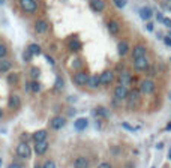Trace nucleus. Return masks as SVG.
<instances>
[{
	"label": "nucleus",
	"instance_id": "nucleus-46",
	"mask_svg": "<svg viewBox=\"0 0 171 168\" xmlns=\"http://www.w3.org/2000/svg\"><path fill=\"white\" fill-rule=\"evenodd\" d=\"M3 117V111H2V108H0V119Z\"/></svg>",
	"mask_w": 171,
	"mask_h": 168
},
{
	"label": "nucleus",
	"instance_id": "nucleus-14",
	"mask_svg": "<svg viewBox=\"0 0 171 168\" xmlns=\"http://www.w3.org/2000/svg\"><path fill=\"white\" fill-rule=\"evenodd\" d=\"M20 105H21V99H20V96L18 95H11L9 96V101H8V107L11 108V110H17V108H20Z\"/></svg>",
	"mask_w": 171,
	"mask_h": 168
},
{
	"label": "nucleus",
	"instance_id": "nucleus-42",
	"mask_svg": "<svg viewBox=\"0 0 171 168\" xmlns=\"http://www.w3.org/2000/svg\"><path fill=\"white\" fill-rule=\"evenodd\" d=\"M147 30H149V32H152V30H153V24H150V23L147 24Z\"/></svg>",
	"mask_w": 171,
	"mask_h": 168
},
{
	"label": "nucleus",
	"instance_id": "nucleus-20",
	"mask_svg": "<svg viewBox=\"0 0 171 168\" xmlns=\"http://www.w3.org/2000/svg\"><path fill=\"white\" fill-rule=\"evenodd\" d=\"M12 69V63L8 59H0V74L2 72H8Z\"/></svg>",
	"mask_w": 171,
	"mask_h": 168
},
{
	"label": "nucleus",
	"instance_id": "nucleus-33",
	"mask_svg": "<svg viewBox=\"0 0 171 168\" xmlns=\"http://www.w3.org/2000/svg\"><path fill=\"white\" fill-rule=\"evenodd\" d=\"M113 2H114V3H116V6H117V8H120V9L126 5V0H113Z\"/></svg>",
	"mask_w": 171,
	"mask_h": 168
},
{
	"label": "nucleus",
	"instance_id": "nucleus-24",
	"mask_svg": "<svg viewBox=\"0 0 171 168\" xmlns=\"http://www.w3.org/2000/svg\"><path fill=\"white\" fill-rule=\"evenodd\" d=\"M98 86H99V77H98V75H90V77H89V81H87V87L96 89Z\"/></svg>",
	"mask_w": 171,
	"mask_h": 168
},
{
	"label": "nucleus",
	"instance_id": "nucleus-12",
	"mask_svg": "<svg viewBox=\"0 0 171 168\" xmlns=\"http://www.w3.org/2000/svg\"><path fill=\"white\" fill-rule=\"evenodd\" d=\"M47 30H48V23L45 20H38L35 23V32L36 33L42 35V33H47Z\"/></svg>",
	"mask_w": 171,
	"mask_h": 168
},
{
	"label": "nucleus",
	"instance_id": "nucleus-49",
	"mask_svg": "<svg viewBox=\"0 0 171 168\" xmlns=\"http://www.w3.org/2000/svg\"><path fill=\"white\" fill-rule=\"evenodd\" d=\"M170 101H171V92H170Z\"/></svg>",
	"mask_w": 171,
	"mask_h": 168
},
{
	"label": "nucleus",
	"instance_id": "nucleus-17",
	"mask_svg": "<svg viewBox=\"0 0 171 168\" xmlns=\"http://www.w3.org/2000/svg\"><path fill=\"white\" fill-rule=\"evenodd\" d=\"M90 8L95 12H101L105 9V2L104 0H90Z\"/></svg>",
	"mask_w": 171,
	"mask_h": 168
},
{
	"label": "nucleus",
	"instance_id": "nucleus-38",
	"mask_svg": "<svg viewBox=\"0 0 171 168\" xmlns=\"http://www.w3.org/2000/svg\"><path fill=\"white\" fill-rule=\"evenodd\" d=\"M162 23L165 24L167 27H170V29H171V20H170V18H164V21H162Z\"/></svg>",
	"mask_w": 171,
	"mask_h": 168
},
{
	"label": "nucleus",
	"instance_id": "nucleus-50",
	"mask_svg": "<svg viewBox=\"0 0 171 168\" xmlns=\"http://www.w3.org/2000/svg\"><path fill=\"white\" fill-rule=\"evenodd\" d=\"M0 167H2V159H0Z\"/></svg>",
	"mask_w": 171,
	"mask_h": 168
},
{
	"label": "nucleus",
	"instance_id": "nucleus-22",
	"mask_svg": "<svg viewBox=\"0 0 171 168\" xmlns=\"http://www.w3.org/2000/svg\"><path fill=\"white\" fill-rule=\"evenodd\" d=\"M119 83H120V86H125L126 87V84L132 83V77L128 74V72H123V74L120 75V78H119Z\"/></svg>",
	"mask_w": 171,
	"mask_h": 168
},
{
	"label": "nucleus",
	"instance_id": "nucleus-43",
	"mask_svg": "<svg viewBox=\"0 0 171 168\" xmlns=\"http://www.w3.org/2000/svg\"><path fill=\"white\" fill-rule=\"evenodd\" d=\"M24 90H26V92H29V90H30V83H27L26 86H24Z\"/></svg>",
	"mask_w": 171,
	"mask_h": 168
},
{
	"label": "nucleus",
	"instance_id": "nucleus-47",
	"mask_svg": "<svg viewBox=\"0 0 171 168\" xmlns=\"http://www.w3.org/2000/svg\"><path fill=\"white\" fill-rule=\"evenodd\" d=\"M168 158H170V159H171V150H170V153H168Z\"/></svg>",
	"mask_w": 171,
	"mask_h": 168
},
{
	"label": "nucleus",
	"instance_id": "nucleus-10",
	"mask_svg": "<svg viewBox=\"0 0 171 168\" xmlns=\"http://www.w3.org/2000/svg\"><path fill=\"white\" fill-rule=\"evenodd\" d=\"M107 29H108V32H110L113 36H117L119 32H120V24H119L116 20H110V21L107 23Z\"/></svg>",
	"mask_w": 171,
	"mask_h": 168
},
{
	"label": "nucleus",
	"instance_id": "nucleus-19",
	"mask_svg": "<svg viewBox=\"0 0 171 168\" xmlns=\"http://www.w3.org/2000/svg\"><path fill=\"white\" fill-rule=\"evenodd\" d=\"M47 137H48V132L45 129H39L33 134V140L35 143H41V141H47Z\"/></svg>",
	"mask_w": 171,
	"mask_h": 168
},
{
	"label": "nucleus",
	"instance_id": "nucleus-8",
	"mask_svg": "<svg viewBox=\"0 0 171 168\" xmlns=\"http://www.w3.org/2000/svg\"><path fill=\"white\" fill-rule=\"evenodd\" d=\"M146 51H147V48H146V45L143 44H137L134 47V50H132V59H140V57H144L146 56Z\"/></svg>",
	"mask_w": 171,
	"mask_h": 168
},
{
	"label": "nucleus",
	"instance_id": "nucleus-27",
	"mask_svg": "<svg viewBox=\"0 0 171 168\" xmlns=\"http://www.w3.org/2000/svg\"><path fill=\"white\" fill-rule=\"evenodd\" d=\"M30 90H32L33 93H38V92L41 90V84H39V81H38V80L30 81Z\"/></svg>",
	"mask_w": 171,
	"mask_h": 168
},
{
	"label": "nucleus",
	"instance_id": "nucleus-1",
	"mask_svg": "<svg viewBox=\"0 0 171 168\" xmlns=\"http://www.w3.org/2000/svg\"><path fill=\"white\" fill-rule=\"evenodd\" d=\"M17 155H18L21 159H29V158H30L32 149H30V146H29L26 141H21L18 146H17Z\"/></svg>",
	"mask_w": 171,
	"mask_h": 168
},
{
	"label": "nucleus",
	"instance_id": "nucleus-25",
	"mask_svg": "<svg viewBox=\"0 0 171 168\" xmlns=\"http://www.w3.org/2000/svg\"><path fill=\"white\" fill-rule=\"evenodd\" d=\"M27 50L30 51V54H32V56H39V54L42 53L41 47H39L38 44H30V45L27 47Z\"/></svg>",
	"mask_w": 171,
	"mask_h": 168
},
{
	"label": "nucleus",
	"instance_id": "nucleus-41",
	"mask_svg": "<svg viewBox=\"0 0 171 168\" xmlns=\"http://www.w3.org/2000/svg\"><path fill=\"white\" fill-rule=\"evenodd\" d=\"M45 59H47V62L50 63V65H54V60H53V59H51L50 56H45Z\"/></svg>",
	"mask_w": 171,
	"mask_h": 168
},
{
	"label": "nucleus",
	"instance_id": "nucleus-40",
	"mask_svg": "<svg viewBox=\"0 0 171 168\" xmlns=\"http://www.w3.org/2000/svg\"><path fill=\"white\" fill-rule=\"evenodd\" d=\"M8 168H21V165H20V164H17V162H12V164H9V165H8Z\"/></svg>",
	"mask_w": 171,
	"mask_h": 168
},
{
	"label": "nucleus",
	"instance_id": "nucleus-37",
	"mask_svg": "<svg viewBox=\"0 0 171 168\" xmlns=\"http://www.w3.org/2000/svg\"><path fill=\"white\" fill-rule=\"evenodd\" d=\"M164 42H165L167 47H171V38H170V36H165V38H164Z\"/></svg>",
	"mask_w": 171,
	"mask_h": 168
},
{
	"label": "nucleus",
	"instance_id": "nucleus-44",
	"mask_svg": "<svg viewBox=\"0 0 171 168\" xmlns=\"http://www.w3.org/2000/svg\"><path fill=\"white\" fill-rule=\"evenodd\" d=\"M165 131H171V122L167 125V128H165Z\"/></svg>",
	"mask_w": 171,
	"mask_h": 168
},
{
	"label": "nucleus",
	"instance_id": "nucleus-39",
	"mask_svg": "<svg viewBox=\"0 0 171 168\" xmlns=\"http://www.w3.org/2000/svg\"><path fill=\"white\" fill-rule=\"evenodd\" d=\"M164 18H165V17L162 15V12H158V14H156V20H158V21H161V23H162V21H164Z\"/></svg>",
	"mask_w": 171,
	"mask_h": 168
},
{
	"label": "nucleus",
	"instance_id": "nucleus-48",
	"mask_svg": "<svg viewBox=\"0 0 171 168\" xmlns=\"http://www.w3.org/2000/svg\"><path fill=\"white\" fill-rule=\"evenodd\" d=\"M3 2H5V0H0V5H3Z\"/></svg>",
	"mask_w": 171,
	"mask_h": 168
},
{
	"label": "nucleus",
	"instance_id": "nucleus-21",
	"mask_svg": "<svg viewBox=\"0 0 171 168\" xmlns=\"http://www.w3.org/2000/svg\"><path fill=\"white\" fill-rule=\"evenodd\" d=\"M68 47H69V50H71V51H80V50H81V47H83V44H81L78 39H72V41H69Z\"/></svg>",
	"mask_w": 171,
	"mask_h": 168
},
{
	"label": "nucleus",
	"instance_id": "nucleus-26",
	"mask_svg": "<svg viewBox=\"0 0 171 168\" xmlns=\"http://www.w3.org/2000/svg\"><path fill=\"white\" fill-rule=\"evenodd\" d=\"M93 114L99 116V117H108V116H110L108 110H107V108H104V107H98V108L93 111Z\"/></svg>",
	"mask_w": 171,
	"mask_h": 168
},
{
	"label": "nucleus",
	"instance_id": "nucleus-28",
	"mask_svg": "<svg viewBox=\"0 0 171 168\" xmlns=\"http://www.w3.org/2000/svg\"><path fill=\"white\" fill-rule=\"evenodd\" d=\"M161 8L164 11H170L171 12V0H162V2H161Z\"/></svg>",
	"mask_w": 171,
	"mask_h": 168
},
{
	"label": "nucleus",
	"instance_id": "nucleus-31",
	"mask_svg": "<svg viewBox=\"0 0 171 168\" xmlns=\"http://www.w3.org/2000/svg\"><path fill=\"white\" fill-rule=\"evenodd\" d=\"M30 75H32V77L36 80V78L41 75V71H39V68H32V69H30Z\"/></svg>",
	"mask_w": 171,
	"mask_h": 168
},
{
	"label": "nucleus",
	"instance_id": "nucleus-2",
	"mask_svg": "<svg viewBox=\"0 0 171 168\" xmlns=\"http://www.w3.org/2000/svg\"><path fill=\"white\" fill-rule=\"evenodd\" d=\"M20 6H21V9L24 12H27V14H33L38 9L36 0H20Z\"/></svg>",
	"mask_w": 171,
	"mask_h": 168
},
{
	"label": "nucleus",
	"instance_id": "nucleus-34",
	"mask_svg": "<svg viewBox=\"0 0 171 168\" xmlns=\"http://www.w3.org/2000/svg\"><path fill=\"white\" fill-rule=\"evenodd\" d=\"M23 57H24V60H26V62H29V60H32L30 57H32V54H30V51L27 50V51H24L23 53Z\"/></svg>",
	"mask_w": 171,
	"mask_h": 168
},
{
	"label": "nucleus",
	"instance_id": "nucleus-11",
	"mask_svg": "<svg viewBox=\"0 0 171 168\" xmlns=\"http://www.w3.org/2000/svg\"><path fill=\"white\" fill-rule=\"evenodd\" d=\"M126 101H128V105L129 107H132V105H135L138 101H140V92L138 90H131L129 93H128V98H126Z\"/></svg>",
	"mask_w": 171,
	"mask_h": 168
},
{
	"label": "nucleus",
	"instance_id": "nucleus-29",
	"mask_svg": "<svg viewBox=\"0 0 171 168\" xmlns=\"http://www.w3.org/2000/svg\"><path fill=\"white\" fill-rule=\"evenodd\" d=\"M6 54H8V48H6V45L0 44V59H5Z\"/></svg>",
	"mask_w": 171,
	"mask_h": 168
},
{
	"label": "nucleus",
	"instance_id": "nucleus-16",
	"mask_svg": "<svg viewBox=\"0 0 171 168\" xmlns=\"http://www.w3.org/2000/svg\"><path fill=\"white\" fill-rule=\"evenodd\" d=\"M87 125H89V120H87L86 117H78L75 122H74V128H75L77 131H84V129L87 128Z\"/></svg>",
	"mask_w": 171,
	"mask_h": 168
},
{
	"label": "nucleus",
	"instance_id": "nucleus-13",
	"mask_svg": "<svg viewBox=\"0 0 171 168\" xmlns=\"http://www.w3.org/2000/svg\"><path fill=\"white\" fill-rule=\"evenodd\" d=\"M47 150H48V143H47V141H41V143H36V144H35V153H36V155L42 156V155L47 153Z\"/></svg>",
	"mask_w": 171,
	"mask_h": 168
},
{
	"label": "nucleus",
	"instance_id": "nucleus-5",
	"mask_svg": "<svg viewBox=\"0 0 171 168\" xmlns=\"http://www.w3.org/2000/svg\"><path fill=\"white\" fill-rule=\"evenodd\" d=\"M65 125H66V119L62 117V116H56V117H53V119H51V122H50V126H51V129H54V131L62 129Z\"/></svg>",
	"mask_w": 171,
	"mask_h": 168
},
{
	"label": "nucleus",
	"instance_id": "nucleus-30",
	"mask_svg": "<svg viewBox=\"0 0 171 168\" xmlns=\"http://www.w3.org/2000/svg\"><path fill=\"white\" fill-rule=\"evenodd\" d=\"M63 86H65L63 78H62V77H57V78H56V90H62Z\"/></svg>",
	"mask_w": 171,
	"mask_h": 168
},
{
	"label": "nucleus",
	"instance_id": "nucleus-45",
	"mask_svg": "<svg viewBox=\"0 0 171 168\" xmlns=\"http://www.w3.org/2000/svg\"><path fill=\"white\" fill-rule=\"evenodd\" d=\"M35 168H44V167H42V165H39V164H36V165H35Z\"/></svg>",
	"mask_w": 171,
	"mask_h": 168
},
{
	"label": "nucleus",
	"instance_id": "nucleus-6",
	"mask_svg": "<svg viewBox=\"0 0 171 168\" xmlns=\"http://www.w3.org/2000/svg\"><path fill=\"white\" fill-rule=\"evenodd\" d=\"M128 93H129V90L125 87V86H117L116 89H114V98L117 99V101H123V99H126L128 98Z\"/></svg>",
	"mask_w": 171,
	"mask_h": 168
},
{
	"label": "nucleus",
	"instance_id": "nucleus-18",
	"mask_svg": "<svg viewBox=\"0 0 171 168\" xmlns=\"http://www.w3.org/2000/svg\"><path fill=\"white\" fill-rule=\"evenodd\" d=\"M152 15H153V11H152V8H149V6H143V8L140 9V17H141L144 21H149V20L152 18Z\"/></svg>",
	"mask_w": 171,
	"mask_h": 168
},
{
	"label": "nucleus",
	"instance_id": "nucleus-23",
	"mask_svg": "<svg viewBox=\"0 0 171 168\" xmlns=\"http://www.w3.org/2000/svg\"><path fill=\"white\" fill-rule=\"evenodd\" d=\"M117 50H119V54H120V56H125V54L128 53V50H129V44H128L126 41H122V42H119V45H117Z\"/></svg>",
	"mask_w": 171,
	"mask_h": 168
},
{
	"label": "nucleus",
	"instance_id": "nucleus-3",
	"mask_svg": "<svg viewBox=\"0 0 171 168\" xmlns=\"http://www.w3.org/2000/svg\"><path fill=\"white\" fill-rule=\"evenodd\" d=\"M89 74L87 72H83V71H78L74 74V77H72V80H74V83L77 86H87V81H89Z\"/></svg>",
	"mask_w": 171,
	"mask_h": 168
},
{
	"label": "nucleus",
	"instance_id": "nucleus-4",
	"mask_svg": "<svg viewBox=\"0 0 171 168\" xmlns=\"http://www.w3.org/2000/svg\"><path fill=\"white\" fill-rule=\"evenodd\" d=\"M155 87H156V84H155L153 80H144V81H141L140 92L144 93V95H150V93L155 92Z\"/></svg>",
	"mask_w": 171,
	"mask_h": 168
},
{
	"label": "nucleus",
	"instance_id": "nucleus-7",
	"mask_svg": "<svg viewBox=\"0 0 171 168\" xmlns=\"http://www.w3.org/2000/svg\"><path fill=\"white\" fill-rule=\"evenodd\" d=\"M134 66H135V69L137 71H141V72H146L149 69V60H147V57H140V59H137V60H134Z\"/></svg>",
	"mask_w": 171,
	"mask_h": 168
},
{
	"label": "nucleus",
	"instance_id": "nucleus-32",
	"mask_svg": "<svg viewBox=\"0 0 171 168\" xmlns=\"http://www.w3.org/2000/svg\"><path fill=\"white\" fill-rule=\"evenodd\" d=\"M42 167H44V168H56V162L48 159V161H45V164H44Z\"/></svg>",
	"mask_w": 171,
	"mask_h": 168
},
{
	"label": "nucleus",
	"instance_id": "nucleus-35",
	"mask_svg": "<svg viewBox=\"0 0 171 168\" xmlns=\"http://www.w3.org/2000/svg\"><path fill=\"white\" fill-rule=\"evenodd\" d=\"M98 168H113L110 162H101L99 165H98Z\"/></svg>",
	"mask_w": 171,
	"mask_h": 168
},
{
	"label": "nucleus",
	"instance_id": "nucleus-36",
	"mask_svg": "<svg viewBox=\"0 0 171 168\" xmlns=\"http://www.w3.org/2000/svg\"><path fill=\"white\" fill-rule=\"evenodd\" d=\"M122 126H123L125 129H128V131H131V132H134V131H135V129H134V128H132L129 123H126V122H123V123H122Z\"/></svg>",
	"mask_w": 171,
	"mask_h": 168
},
{
	"label": "nucleus",
	"instance_id": "nucleus-15",
	"mask_svg": "<svg viewBox=\"0 0 171 168\" xmlns=\"http://www.w3.org/2000/svg\"><path fill=\"white\" fill-rule=\"evenodd\" d=\"M74 168H90V162H89L87 158L80 156L74 161Z\"/></svg>",
	"mask_w": 171,
	"mask_h": 168
},
{
	"label": "nucleus",
	"instance_id": "nucleus-9",
	"mask_svg": "<svg viewBox=\"0 0 171 168\" xmlns=\"http://www.w3.org/2000/svg\"><path fill=\"white\" fill-rule=\"evenodd\" d=\"M114 80V74L113 71H104L99 75V84H110Z\"/></svg>",
	"mask_w": 171,
	"mask_h": 168
}]
</instances>
